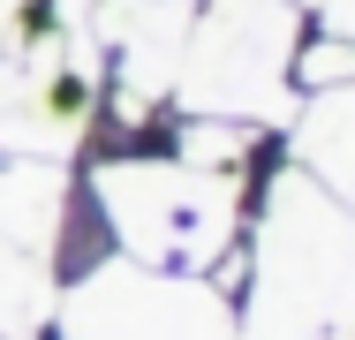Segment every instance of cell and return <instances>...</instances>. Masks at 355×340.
<instances>
[{
	"label": "cell",
	"instance_id": "obj_6",
	"mask_svg": "<svg viewBox=\"0 0 355 340\" xmlns=\"http://www.w3.org/2000/svg\"><path fill=\"white\" fill-rule=\"evenodd\" d=\"M8 8H15V0H0V23H8Z\"/></svg>",
	"mask_w": 355,
	"mask_h": 340
},
{
	"label": "cell",
	"instance_id": "obj_5",
	"mask_svg": "<svg viewBox=\"0 0 355 340\" xmlns=\"http://www.w3.org/2000/svg\"><path fill=\"white\" fill-rule=\"evenodd\" d=\"M287 129H295V167L355 212V83L310 91V106H295Z\"/></svg>",
	"mask_w": 355,
	"mask_h": 340
},
{
	"label": "cell",
	"instance_id": "obj_2",
	"mask_svg": "<svg viewBox=\"0 0 355 340\" xmlns=\"http://www.w3.org/2000/svg\"><path fill=\"white\" fill-rule=\"evenodd\" d=\"M250 189L257 182H219L182 167L174 151H106L91 159L76 204L114 235V250L144 272H189L212 280V265L242 242L250 219Z\"/></svg>",
	"mask_w": 355,
	"mask_h": 340
},
{
	"label": "cell",
	"instance_id": "obj_7",
	"mask_svg": "<svg viewBox=\"0 0 355 340\" xmlns=\"http://www.w3.org/2000/svg\"><path fill=\"white\" fill-rule=\"evenodd\" d=\"M174 8H197V0H174Z\"/></svg>",
	"mask_w": 355,
	"mask_h": 340
},
{
	"label": "cell",
	"instance_id": "obj_3",
	"mask_svg": "<svg viewBox=\"0 0 355 340\" xmlns=\"http://www.w3.org/2000/svg\"><path fill=\"white\" fill-rule=\"evenodd\" d=\"M310 15L302 0H197L174 61V106L219 121H295V46Z\"/></svg>",
	"mask_w": 355,
	"mask_h": 340
},
{
	"label": "cell",
	"instance_id": "obj_1",
	"mask_svg": "<svg viewBox=\"0 0 355 340\" xmlns=\"http://www.w3.org/2000/svg\"><path fill=\"white\" fill-rule=\"evenodd\" d=\"M234 340H355V212L295 159L250 189Z\"/></svg>",
	"mask_w": 355,
	"mask_h": 340
},
{
	"label": "cell",
	"instance_id": "obj_4",
	"mask_svg": "<svg viewBox=\"0 0 355 340\" xmlns=\"http://www.w3.org/2000/svg\"><path fill=\"white\" fill-rule=\"evenodd\" d=\"M53 340H227V310L189 272H91Z\"/></svg>",
	"mask_w": 355,
	"mask_h": 340
}]
</instances>
